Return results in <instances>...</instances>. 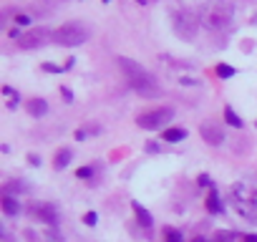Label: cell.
Segmentation results:
<instances>
[{"mask_svg":"<svg viewBox=\"0 0 257 242\" xmlns=\"http://www.w3.org/2000/svg\"><path fill=\"white\" fill-rule=\"evenodd\" d=\"M118 68L123 71L128 86H132L137 93H142V96H147V98H157V96L162 93L157 78H154L142 63H137V61H132V58L121 56V58H118Z\"/></svg>","mask_w":257,"mask_h":242,"instance_id":"1","label":"cell"},{"mask_svg":"<svg viewBox=\"0 0 257 242\" xmlns=\"http://www.w3.org/2000/svg\"><path fill=\"white\" fill-rule=\"evenodd\" d=\"M197 18L202 26H207L212 31H222L232 23V6L227 0H207Z\"/></svg>","mask_w":257,"mask_h":242,"instance_id":"2","label":"cell"},{"mask_svg":"<svg viewBox=\"0 0 257 242\" xmlns=\"http://www.w3.org/2000/svg\"><path fill=\"white\" fill-rule=\"evenodd\" d=\"M232 204L244 219H257V187L252 184H234L232 187Z\"/></svg>","mask_w":257,"mask_h":242,"instance_id":"3","label":"cell"},{"mask_svg":"<svg viewBox=\"0 0 257 242\" xmlns=\"http://www.w3.org/2000/svg\"><path fill=\"white\" fill-rule=\"evenodd\" d=\"M51 38H53L58 46H68V48H73V46L86 43L88 31H86L83 26H78V23H66V26L56 28V31L51 33Z\"/></svg>","mask_w":257,"mask_h":242,"instance_id":"4","label":"cell"},{"mask_svg":"<svg viewBox=\"0 0 257 242\" xmlns=\"http://www.w3.org/2000/svg\"><path fill=\"white\" fill-rule=\"evenodd\" d=\"M172 118H174V108L159 106V108H152V111L142 113V116L137 118V124H139L142 129H147V132H154V129H162L167 121H172Z\"/></svg>","mask_w":257,"mask_h":242,"instance_id":"5","label":"cell"},{"mask_svg":"<svg viewBox=\"0 0 257 242\" xmlns=\"http://www.w3.org/2000/svg\"><path fill=\"white\" fill-rule=\"evenodd\" d=\"M174 28H177V33H179L182 38L192 41V38L197 36V31H199V18H194L192 13L182 11V13L174 18Z\"/></svg>","mask_w":257,"mask_h":242,"instance_id":"6","label":"cell"},{"mask_svg":"<svg viewBox=\"0 0 257 242\" xmlns=\"http://www.w3.org/2000/svg\"><path fill=\"white\" fill-rule=\"evenodd\" d=\"M199 134L209 147H219L224 142V132H222V127L217 124V121H204V124L199 127Z\"/></svg>","mask_w":257,"mask_h":242,"instance_id":"7","label":"cell"},{"mask_svg":"<svg viewBox=\"0 0 257 242\" xmlns=\"http://www.w3.org/2000/svg\"><path fill=\"white\" fill-rule=\"evenodd\" d=\"M18 38H21V41H18V46H21V48H38V46H43V43H46L48 31H46V28H33V31H28V33L18 36Z\"/></svg>","mask_w":257,"mask_h":242,"instance_id":"8","label":"cell"},{"mask_svg":"<svg viewBox=\"0 0 257 242\" xmlns=\"http://www.w3.org/2000/svg\"><path fill=\"white\" fill-rule=\"evenodd\" d=\"M31 214H33L36 219H41V222H46V224H56V219H58V214H56V207H53V204H48V202H41V204H33V209H31Z\"/></svg>","mask_w":257,"mask_h":242,"instance_id":"9","label":"cell"},{"mask_svg":"<svg viewBox=\"0 0 257 242\" xmlns=\"http://www.w3.org/2000/svg\"><path fill=\"white\" fill-rule=\"evenodd\" d=\"M0 207H3V212H6L8 217L21 214V202H18L16 197H11V194H3V199H0Z\"/></svg>","mask_w":257,"mask_h":242,"instance_id":"10","label":"cell"},{"mask_svg":"<svg viewBox=\"0 0 257 242\" xmlns=\"http://www.w3.org/2000/svg\"><path fill=\"white\" fill-rule=\"evenodd\" d=\"M46 111H48V103H46L43 98H31V101H28V113H31V116L38 118V116H43Z\"/></svg>","mask_w":257,"mask_h":242,"instance_id":"11","label":"cell"},{"mask_svg":"<svg viewBox=\"0 0 257 242\" xmlns=\"http://www.w3.org/2000/svg\"><path fill=\"white\" fill-rule=\"evenodd\" d=\"M132 207H134V214H137L139 224H142V227H152V222H154V219H152V214H149V212H147L139 202H132Z\"/></svg>","mask_w":257,"mask_h":242,"instance_id":"12","label":"cell"},{"mask_svg":"<svg viewBox=\"0 0 257 242\" xmlns=\"http://www.w3.org/2000/svg\"><path fill=\"white\" fill-rule=\"evenodd\" d=\"M162 139H164V142H169V144H177V142L187 139V132H184V129H177V127H174V129H167V132L162 134Z\"/></svg>","mask_w":257,"mask_h":242,"instance_id":"13","label":"cell"},{"mask_svg":"<svg viewBox=\"0 0 257 242\" xmlns=\"http://www.w3.org/2000/svg\"><path fill=\"white\" fill-rule=\"evenodd\" d=\"M71 159H73V152H71V149H61V152L56 154V159H53V167H56V169H63V167H68Z\"/></svg>","mask_w":257,"mask_h":242,"instance_id":"14","label":"cell"},{"mask_svg":"<svg viewBox=\"0 0 257 242\" xmlns=\"http://www.w3.org/2000/svg\"><path fill=\"white\" fill-rule=\"evenodd\" d=\"M13 192H31V187H28L26 182L13 179V182H8V184L3 187V194H11V197H13Z\"/></svg>","mask_w":257,"mask_h":242,"instance_id":"15","label":"cell"},{"mask_svg":"<svg viewBox=\"0 0 257 242\" xmlns=\"http://www.w3.org/2000/svg\"><path fill=\"white\" fill-rule=\"evenodd\" d=\"M207 209H209L212 214H219V212H222V202H219L217 189H212V192H209V197H207Z\"/></svg>","mask_w":257,"mask_h":242,"instance_id":"16","label":"cell"},{"mask_svg":"<svg viewBox=\"0 0 257 242\" xmlns=\"http://www.w3.org/2000/svg\"><path fill=\"white\" fill-rule=\"evenodd\" d=\"M224 121H227L229 127H234V129H239V127L244 124V121L234 113V108H232V106H224Z\"/></svg>","mask_w":257,"mask_h":242,"instance_id":"17","label":"cell"},{"mask_svg":"<svg viewBox=\"0 0 257 242\" xmlns=\"http://www.w3.org/2000/svg\"><path fill=\"white\" fill-rule=\"evenodd\" d=\"M164 239H167V242H184L182 232L174 229V227H167V229H164Z\"/></svg>","mask_w":257,"mask_h":242,"instance_id":"18","label":"cell"},{"mask_svg":"<svg viewBox=\"0 0 257 242\" xmlns=\"http://www.w3.org/2000/svg\"><path fill=\"white\" fill-rule=\"evenodd\" d=\"M212 242H234V232H229V229H219V232H214Z\"/></svg>","mask_w":257,"mask_h":242,"instance_id":"19","label":"cell"},{"mask_svg":"<svg viewBox=\"0 0 257 242\" xmlns=\"http://www.w3.org/2000/svg\"><path fill=\"white\" fill-rule=\"evenodd\" d=\"M217 76H219V78H232V76H234V68L219 63V66H217Z\"/></svg>","mask_w":257,"mask_h":242,"instance_id":"20","label":"cell"},{"mask_svg":"<svg viewBox=\"0 0 257 242\" xmlns=\"http://www.w3.org/2000/svg\"><path fill=\"white\" fill-rule=\"evenodd\" d=\"M76 177H78V179H91V177H93V167H83V169H78Z\"/></svg>","mask_w":257,"mask_h":242,"instance_id":"21","label":"cell"},{"mask_svg":"<svg viewBox=\"0 0 257 242\" xmlns=\"http://www.w3.org/2000/svg\"><path fill=\"white\" fill-rule=\"evenodd\" d=\"M96 219H98V217H96V212H86V214H83V222H86L88 227H93V224H96Z\"/></svg>","mask_w":257,"mask_h":242,"instance_id":"22","label":"cell"},{"mask_svg":"<svg viewBox=\"0 0 257 242\" xmlns=\"http://www.w3.org/2000/svg\"><path fill=\"white\" fill-rule=\"evenodd\" d=\"M16 23L18 26H31V18L28 16H16Z\"/></svg>","mask_w":257,"mask_h":242,"instance_id":"23","label":"cell"},{"mask_svg":"<svg viewBox=\"0 0 257 242\" xmlns=\"http://www.w3.org/2000/svg\"><path fill=\"white\" fill-rule=\"evenodd\" d=\"M199 184H202V187H209L212 182H209V177H207V174H199Z\"/></svg>","mask_w":257,"mask_h":242,"instance_id":"24","label":"cell"},{"mask_svg":"<svg viewBox=\"0 0 257 242\" xmlns=\"http://www.w3.org/2000/svg\"><path fill=\"white\" fill-rule=\"evenodd\" d=\"M242 242H257V234H242Z\"/></svg>","mask_w":257,"mask_h":242,"instance_id":"25","label":"cell"},{"mask_svg":"<svg viewBox=\"0 0 257 242\" xmlns=\"http://www.w3.org/2000/svg\"><path fill=\"white\" fill-rule=\"evenodd\" d=\"M28 159H31V164H33V167H38V164H41V159H38V157H36V154H31V157H28Z\"/></svg>","mask_w":257,"mask_h":242,"instance_id":"26","label":"cell"},{"mask_svg":"<svg viewBox=\"0 0 257 242\" xmlns=\"http://www.w3.org/2000/svg\"><path fill=\"white\" fill-rule=\"evenodd\" d=\"M76 139H78V142H83V139H86V132H81V129H78V132H76Z\"/></svg>","mask_w":257,"mask_h":242,"instance_id":"27","label":"cell"},{"mask_svg":"<svg viewBox=\"0 0 257 242\" xmlns=\"http://www.w3.org/2000/svg\"><path fill=\"white\" fill-rule=\"evenodd\" d=\"M192 242H207V239H204V237H194Z\"/></svg>","mask_w":257,"mask_h":242,"instance_id":"28","label":"cell"},{"mask_svg":"<svg viewBox=\"0 0 257 242\" xmlns=\"http://www.w3.org/2000/svg\"><path fill=\"white\" fill-rule=\"evenodd\" d=\"M137 3H144V0H137Z\"/></svg>","mask_w":257,"mask_h":242,"instance_id":"29","label":"cell"}]
</instances>
